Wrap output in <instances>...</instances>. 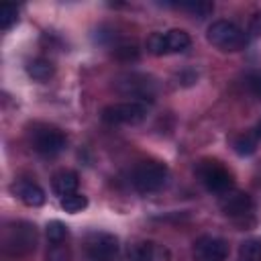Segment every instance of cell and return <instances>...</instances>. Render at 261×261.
Masks as SVG:
<instances>
[{
	"label": "cell",
	"instance_id": "cell-22",
	"mask_svg": "<svg viewBox=\"0 0 261 261\" xmlns=\"http://www.w3.org/2000/svg\"><path fill=\"white\" fill-rule=\"evenodd\" d=\"M47 261H69L71 259V253H69V247L65 243H51L49 249H47Z\"/></svg>",
	"mask_w": 261,
	"mask_h": 261
},
{
	"label": "cell",
	"instance_id": "cell-20",
	"mask_svg": "<svg viewBox=\"0 0 261 261\" xmlns=\"http://www.w3.org/2000/svg\"><path fill=\"white\" fill-rule=\"evenodd\" d=\"M181 10H188L190 14L198 16V18H206L212 10H214V4L212 2H184V4H177Z\"/></svg>",
	"mask_w": 261,
	"mask_h": 261
},
{
	"label": "cell",
	"instance_id": "cell-18",
	"mask_svg": "<svg viewBox=\"0 0 261 261\" xmlns=\"http://www.w3.org/2000/svg\"><path fill=\"white\" fill-rule=\"evenodd\" d=\"M241 261H261V241L259 239H249L241 245L239 249Z\"/></svg>",
	"mask_w": 261,
	"mask_h": 261
},
{
	"label": "cell",
	"instance_id": "cell-3",
	"mask_svg": "<svg viewBox=\"0 0 261 261\" xmlns=\"http://www.w3.org/2000/svg\"><path fill=\"white\" fill-rule=\"evenodd\" d=\"M196 175L200 179V184L212 192V194H226L232 190V173L216 159H202L196 165Z\"/></svg>",
	"mask_w": 261,
	"mask_h": 261
},
{
	"label": "cell",
	"instance_id": "cell-9",
	"mask_svg": "<svg viewBox=\"0 0 261 261\" xmlns=\"http://www.w3.org/2000/svg\"><path fill=\"white\" fill-rule=\"evenodd\" d=\"M84 247L90 261H116L118 257V239L110 232L88 234Z\"/></svg>",
	"mask_w": 261,
	"mask_h": 261
},
{
	"label": "cell",
	"instance_id": "cell-26",
	"mask_svg": "<svg viewBox=\"0 0 261 261\" xmlns=\"http://www.w3.org/2000/svg\"><path fill=\"white\" fill-rule=\"evenodd\" d=\"M255 133H257V137H259V139H261V122H259V124H257V130H255Z\"/></svg>",
	"mask_w": 261,
	"mask_h": 261
},
{
	"label": "cell",
	"instance_id": "cell-6",
	"mask_svg": "<svg viewBox=\"0 0 261 261\" xmlns=\"http://www.w3.org/2000/svg\"><path fill=\"white\" fill-rule=\"evenodd\" d=\"M100 116H102V120L106 124H137V122L145 120V116H147V104L145 102H139V100L108 104L102 110Z\"/></svg>",
	"mask_w": 261,
	"mask_h": 261
},
{
	"label": "cell",
	"instance_id": "cell-1",
	"mask_svg": "<svg viewBox=\"0 0 261 261\" xmlns=\"http://www.w3.org/2000/svg\"><path fill=\"white\" fill-rule=\"evenodd\" d=\"M2 245H4V251L8 255H14V257L29 255L37 247V228H35V224L27 222V220L10 222L4 230Z\"/></svg>",
	"mask_w": 261,
	"mask_h": 261
},
{
	"label": "cell",
	"instance_id": "cell-12",
	"mask_svg": "<svg viewBox=\"0 0 261 261\" xmlns=\"http://www.w3.org/2000/svg\"><path fill=\"white\" fill-rule=\"evenodd\" d=\"M126 82H120V92L122 94H130L133 98H139V102L143 100H153V82L147 75L141 73H130L124 77Z\"/></svg>",
	"mask_w": 261,
	"mask_h": 261
},
{
	"label": "cell",
	"instance_id": "cell-7",
	"mask_svg": "<svg viewBox=\"0 0 261 261\" xmlns=\"http://www.w3.org/2000/svg\"><path fill=\"white\" fill-rule=\"evenodd\" d=\"M192 39L181 29H171L167 33H153L147 39V51L151 55H167V53H181L190 47Z\"/></svg>",
	"mask_w": 261,
	"mask_h": 261
},
{
	"label": "cell",
	"instance_id": "cell-15",
	"mask_svg": "<svg viewBox=\"0 0 261 261\" xmlns=\"http://www.w3.org/2000/svg\"><path fill=\"white\" fill-rule=\"evenodd\" d=\"M53 71H55L53 63H51L49 59H45V57H37V59H33V61L27 63V73H29L33 80H37V82L49 80V77L53 75Z\"/></svg>",
	"mask_w": 261,
	"mask_h": 261
},
{
	"label": "cell",
	"instance_id": "cell-8",
	"mask_svg": "<svg viewBox=\"0 0 261 261\" xmlns=\"http://www.w3.org/2000/svg\"><path fill=\"white\" fill-rule=\"evenodd\" d=\"M220 210L224 216L239 220V222H247V218L253 220V212H255V202L247 192H239V190H230L226 194H222L220 198Z\"/></svg>",
	"mask_w": 261,
	"mask_h": 261
},
{
	"label": "cell",
	"instance_id": "cell-25",
	"mask_svg": "<svg viewBox=\"0 0 261 261\" xmlns=\"http://www.w3.org/2000/svg\"><path fill=\"white\" fill-rule=\"evenodd\" d=\"M259 35H261V10H257L249 20V37H259Z\"/></svg>",
	"mask_w": 261,
	"mask_h": 261
},
{
	"label": "cell",
	"instance_id": "cell-4",
	"mask_svg": "<svg viewBox=\"0 0 261 261\" xmlns=\"http://www.w3.org/2000/svg\"><path fill=\"white\" fill-rule=\"evenodd\" d=\"M167 167L159 161H143L130 173V184L141 194H153L167 184Z\"/></svg>",
	"mask_w": 261,
	"mask_h": 261
},
{
	"label": "cell",
	"instance_id": "cell-10",
	"mask_svg": "<svg viewBox=\"0 0 261 261\" xmlns=\"http://www.w3.org/2000/svg\"><path fill=\"white\" fill-rule=\"evenodd\" d=\"M228 245L224 239L204 234L194 243V261H226Z\"/></svg>",
	"mask_w": 261,
	"mask_h": 261
},
{
	"label": "cell",
	"instance_id": "cell-5",
	"mask_svg": "<svg viewBox=\"0 0 261 261\" xmlns=\"http://www.w3.org/2000/svg\"><path fill=\"white\" fill-rule=\"evenodd\" d=\"M31 145L37 153L53 157L57 153H61L67 145V137L63 130H59L57 126L51 124H35L31 128Z\"/></svg>",
	"mask_w": 261,
	"mask_h": 261
},
{
	"label": "cell",
	"instance_id": "cell-24",
	"mask_svg": "<svg viewBox=\"0 0 261 261\" xmlns=\"http://www.w3.org/2000/svg\"><path fill=\"white\" fill-rule=\"evenodd\" d=\"M114 55L118 59H124V61H130V59H137L139 57V49L135 45H120L114 49Z\"/></svg>",
	"mask_w": 261,
	"mask_h": 261
},
{
	"label": "cell",
	"instance_id": "cell-21",
	"mask_svg": "<svg viewBox=\"0 0 261 261\" xmlns=\"http://www.w3.org/2000/svg\"><path fill=\"white\" fill-rule=\"evenodd\" d=\"M18 20V8L14 4H2L0 8V29L8 31Z\"/></svg>",
	"mask_w": 261,
	"mask_h": 261
},
{
	"label": "cell",
	"instance_id": "cell-13",
	"mask_svg": "<svg viewBox=\"0 0 261 261\" xmlns=\"http://www.w3.org/2000/svg\"><path fill=\"white\" fill-rule=\"evenodd\" d=\"M12 194L27 206H41L45 204V192L41 186H37L35 181H27V179H20L16 184H12Z\"/></svg>",
	"mask_w": 261,
	"mask_h": 261
},
{
	"label": "cell",
	"instance_id": "cell-17",
	"mask_svg": "<svg viewBox=\"0 0 261 261\" xmlns=\"http://www.w3.org/2000/svg\"><path fill=\"white\" fill-rule=\"evenodd\" d=\"M59 206H61L65 212H69V214H77V212H82V210L88 206V198H86L84 194L73 192V194H69V196H63V198L59 200Z\"/></svg>",
	"mask_w": 261,
	"mask_h": 261
},
{
	"label": "cell",
	"instance_id": "cell-14",
	"mask_svg": "<svg viewBox=\"0 0 261 261\" xmlns=\"http://www.w3.org/2000/svg\"><path fill=\"white\" fill-rule=\"evenodd\" d=\"M77 184H80L77 173L71 171V169H61V171H57V173L53 175V179H51L53 192H55L59 198L73 194V192L77 190Z\"/></svg>",
	"mask_w": 261,
	"mask_h": 261
},
{
	"label": "cell",
	"instance_id": "cell-19",
	"mask_svg": "<svg viewBox=\"0 0 261 261\" xmlns=\"http://www.w3.org/2000/svg\"><path fill=\"white\" fill-rule=\"evenodd\" d=\"M45 232H47L49 243H65V239H67V226H65L61 220H51V222H47Z\"/></svg>",
	"mask_w": 261,
	"mask_h": 261
},
{
	"label": "cell",
	"instance_id": "cell-23",
	"mask_svg": "<svg viewBox=\"0 0 261 261\" xmlns=\"http://www.w3.org/2000/svg\"><path fill=\"white\" fill-rule=\"evenodd\" d=\"M245 84H247V88H249V92H251L253 96L261 98V73H259V71L249 73V75L245 77Z\"/></svg>",
	"mask_w": 261,
	"mask_h": 261
},
{
	"label": "cell",
	"instance_id": "cell-16",
	"mask_svg": "<svg viewBox=\"0 0 261 261\" xmlns=\"http://www.w3.org/2000/svg\"><path fill=\"white\" fill-rule=\"evenodd\" d=\"M257 145H259V137H257L255 130H249V133L239 135V137L234 139V143H232L234 151H237L239 155H243V157L253 155V153L257 151Z\"/></svg>",
	"mask_w": 261,
	"mask_h": 261
},
{
	"label": "cell",
	"instance_id": "cell-11",
	"mask_svg": "<svg viewBox=\"0 0 261 261\" xmlns=\"http://www.w3.org/2000/svg\"><path fill=\"white\" fill-rule=\"evenodd\" d=\"M128 261H169V251L151 241L133 243L126 251Z\"/></svg>",
	"mask_w": 261,
	"mask_h": 261
},
{
	"label": "cell",
	"instance_id": "cell-2",
	"mask_svg": "<svg viewBox=\"0 0 261 261\" xmlns=\"http://www.w3.org/2000/svg\"><path fill=\"white\" fill-rule=\"evenodd\" d=\"M206 39L210 45H214L216 49L226 51V53L241 51L249 41L247 33L230 20H214L206 31Z\"/></svg>",
	"mask_w": 261,
	"mask_h": 261
}]
</instances>
